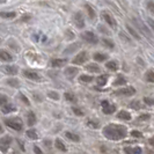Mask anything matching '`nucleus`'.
Segmentation results:
<instances>
[{"mask_svg": "<svg viewBox=\"0 0 154 154\" xmlns=\"http://www.w3.org/2000/svg\"><path fill=\"white\" fill-rule=\"evenodd\" d=\"M149 144L154 146V138H151V139H149Z\"/></svg>", "mask_w": 154, "mask_h": 154, "instance_id": "nucleus-51", "label": "nucleus"}, {"mask_svg": "<svg viewBox=\"0 0 154 154\" xmlns=\"http://www.w3.org/2000/svg\"><path fill=\"white\" fill-rule=\"evenodd\" d=\"M107 58H108V56H107V54H100V52H97V54H94V59H95L96 62H104Z\"/></svg>", "mask_w": 154, "mask_h": 154, "instance_id": "nucleus-23", "label": "nucleus"}, {"mask_svg": "<svg viewBox=\"0 0 154 154\" xmlns=\"http://www.w3.org/2000/svg\"><path fill=\"white\" fill-rule=\"evenodd\" d=\"M0 132H2V126L0 125Z\"/></svg>", "mask_w": 154, "mask_h": 154, "instance_id": "nucleus-52", "label": "nucleus"}, {"mask_svg": "<svg viewBox=\"0 0 154 154\" xmlns=\"http://www.w3.org/2000/svg\"><path fill=\"white\" fill-rule=\"evenodd\" d=\"M134 22H136V26L138 27V28H139V29H140V30H141V31H144V32H145V35H146L147 37H151V32H149V30L147 29V27H146V26H144L143 23H140V22H139V21H137V20H134Z\"/></svg>", "mask_w": 154, "mask_h": 154, "instance_id": "nucleus-14", "label": "nucleus"}, {"mask_svg": "<svg viewBox=\"0 0 154 154\" xmlns=\"http://www.w3.org/2000/svg\"><path fill=\"white\" fill-rule=\"evenodd\" d=\"M11 143H12V138L9 136H5V137L0 138V151L2 153H6L9 148Z\"/></svg>", "mask_w": 154, "mask_h": 154, "instance_id": "nucleus-4", "label": "nucleus"}, {"mask_svg": "<svg viewBox=\"0 0 154 154\" xmlns=\"http://www.w3.org/2000/svg\"><path fill=\"white\" fill-rule=\"evenodd\" d=\"M117 117H118L119 119H123V121H130V119H131L130 112H128V111H125V110H121V111L117 114Z\"/></svg>", "mask_w": 154, "mask_h": 154, "instance_id": "nucleus-13", "label": "nucleus"}, {"mask_svg": "<svg viewBox=\"0 0 154 154\" xmlns=\"http://www.w3.org/2000/svg\"><path fill=\"white\" fill-rule=\"evenodd\" d=\"M125 154H141L140 147H125L124 148Z\"/></svg>", "mask_w": 154, "mask_h": 154, "instance_id": "nucleus-11", "label": "nucleus"}, {"mask_svg": "<svg viewBox=\"0 0 154 154\" xmlns=\"http://www.w3.org/2000/svg\"><path fill=\"white\" fill-rule=\"evenodd\" d=\"M88 60V54L86 52V51H82V52H80L79 54H77L74 58H73V60L72 63L74 64V65H82L85 62Z\"/></svg>", "mask_w": 154, "mask_h": 154, "instance_id": "nucleus-5", "label": "nucleus"}, {"mask_svg": "<svg viewBox=\"0 0 154 154\" xmlns=\"http://www.w3.org/2000/svg\"><path fill=\"white\" fill-rule=\"evenodd\" d=\"M26 136H27L29 139H32V140H36V139L38 138L37 132L35 131V130H28V131L26 132Z\"/></svg>", "mask_w": 154, "mask_h": 154, "instance_id": "nucleus-24", "label": "nucleus"}, {"mask_svg": "<svg viewBox=\"0 0 154 154\" xmlns=\"http://www.w3.org/2000/svg\"><path fill=\"white\" fill-rule=\"evenodd\" d=\"M34 152H35L36 154H42V151H41V149H39V148L37 146L34 147Z\"/></svg>", "mask_w": 154, "mask_h": 154, "instance_id": "nucleus-49", "label": "nucleus"}, {"mask_svg": "<svg viewBox=\"0 0 154 154\" xmlns=\"http://www.w3.org/2000/svg\"><path fill=\"white\" fill-rule=\"evenodd\" d=\"M6 102H7V96H6V95H2V94H0V106L5 104Z\"/></svg>", "mask_w": 154, "mask_h": 154, "instance_id": "nucleus-41", "label": "nucleus"}, {"mask_svg": "<svg viewBox=\"0 0 154 154\" xmlns=\"http://www.w3.org/2000/svg\"><path fill=\"white\" fill-rule=\"evenodd\" d=\"M147 23L149 24V27H151V28L153 29V31H154V20H152L151 17H148V19H147Z\"/></svg>", "mask_w": 154, "mask_h": 154, "instance_id": "nucleus-46", "label": "nucleus"}, {"mask_svg": "<svg viewBox=\"0 0 154 154\" xmlns=\"http://www.w3.org/2000/svg\"><path fill=\"white\" fill-rule=\"evenodd\" d=\"M81 37H82L84 41L91 43V44H96V43L99 42L97 36H96L94 32H92V31H84V32L81 34Z\"/></svg>", "mask_w": 154, "mask_h": 154, "instance_id": "nucleus-3", "label": "nucleus"}, {"mask_svg": "<svg viewBox=\"0 0 154 154\" xmlns=\"http://www.w3.org/2000/svg\"><path fill=\"white\" fill-rule=\"evenodd\" d=\"M27 116H28V125L29 126L35 125V123H36V116H35V114L32 111H30V112H28Z\"/></svg>", "mask_w": 154, "mask_h": 154, "instance_id": "nucleus-17", "label": "nucleus"}, {"mask_svg": "<svg viewBox=\"0 0 154 154\" xmlns=\"http://www.w3.org/2000/svg\"><path fill=\"white\" fill-rule=\"evenodd\" d=\"M115 95H121V96H131L136 94V89L133 87H125V88H121L118 91L114 93Z\"/></svg>", "mask_w": 154, "mask_h": 154, "instance_id": "nucleus-6", "label": "nucleus"}, {"mask_svg": "<svg viewBox=\"0 0 154 154\" xmlns=\"http://www.w3.org/2000/svg\"><path fill=\"white\" fill-rule=\"evenodd\" d=\"M85 7H86V9H87V13H88L89 19H91V20H94V19H95V16H96V14H95V11L93 9V7L91 6V5H86Z\"/></svg>", "mask_w": 154, "mask_h": 154, "instance_id": "nucleus-19", "label": "nucleus"}, {"mask_svg": "<svg viewBox=\"0 0 154 154\" xmlns=\"http://www.w3.org/2000/svg\"><path fill=\"white\" fill-rule=\"evenodd\" d=\"M103 44H104L106 46H108V48H110V49H112V48L115 46V44L112 43V41H110V39H107V38L103 39Z\"/></svg>", "mask_w": 154, "mask_h": 154, "instance_id": "nucleus-35", "label": "nucleus"}, {"mask_svg": "<svg viewBox=\"0 0 154 154\" xmlns=\"http://www.w3.org/2000/svg\"><path fill=\"white\" fill-rule=\"evenodd\" d=\"M0 16L5 19H13L16 16L15 12H0Z\"/></svg>", "mask_w": 154, "mask_h": 154, "instance_id": "nucleus-21", "label": "nucleus"}, {"mask_svg": "<svg viewBox=\"0 0 154 154\" xmlns=\"http://www.w3.org/2000/svg\"><path fill=\"white\" fill-rule=\"evenodd\" d=\"M88 126H91V128H92V129H97V128H99V123H97V122H93V121H89V122H88Z\"/></svg>", "mask_w": 154, "mask_h": 154, "instance_id": "nucleus-40", "label": "nucleus"}, {"mask_svg": "<svg viewBox=\"0 0 154 154\" xmlns=\"http://www.w3.org/2000/svg\"><path fill=\"white\" fill-rule=\"evenodd\" d=\"M77 48H79V45H77V44H75V45L69 46V48H67V49L65 50V52H66V54H72V52H73V50H74V49H77Z\"/></svg>", "mask_w": 154, "mask_h": 154, "instance_id": "nucleus-43", "label": "nucleus"}, {"mask_svg": "<svg viewBox=\"0 0 154 154\" xmlns=\"http://www.w3.org/2000/svg\"><path fill=\"white\" fill-rule=\"evenodd\" d=\"M108 81V77L107 75H100V77L96 79V82L99 86H104Z\"/></svg>", "mask_w": 154, "mask_h": 154, "instance_id": "nucleus-26", "label": "nucleus"}, {"mask_svg": "<svg viewBox=\"0 0 154 154\" xmlns=\"http://www.w3.org/2000/svg\"><path fill=\"white\" fill-rule=\"evenodd\" d=\"M147 9H148L151 13H153L154 14V2L153 1H147Z\"/></svg>", "mask_w": 154, "mask_h": 154, "instance_id": "nucleus-37", "label": "nucleus"}, {"mask_svg": "<svg viewBox=\"0 0 154 154\" xmlns=\"http://www.w3.org/2000/svg\"><path fill=\"white\" fill-rule=\"evenodd\" d=\"M87 71H89V72H92V73H99L101 69L100 67L97 66V65H95V64H89V65H87Z\"/></svg>", "mask_w": 154, "mask_h": 154, "instance_id": "nucleus-18", "label": "nucleus"}, {"mask_svg": "<svg viewBox=\"0 0 154 154\" xmlns=\"http://www.w3.org/2000/svg\"><path fill=\"white\" fill-rule=\"evenodd\" d=\"M146 80L148 82H153L154 84V72L153 71H148L146 73Z\"/></svg>", "mask_w": 154, "mask_h": 154, "instance_id": "nucleus-30", "label": "nucleus"}, {"mask_svg": "<svg viewBox=\"0 0 154 154\" xmlns=\"http://www.w3.org/2000/svg\"><path fill=\"white\" fill-rule=\"evenodd\" d=\"M130 107L133 109H137V110L141 108V107H140V103H139L138 101H133V102H131V103H130Z\"/></svg>", "mask_w": 154, "mask_h": 154, "instance_id": "nucleus-38", "label": "nucleus"}, {"mask_svg": "<svg viewBox=\"0 0 154 154\" xmlns=\"http://www.w3.org/2000/svg\"><path fill=\"white\" fill-rule=\"evenodd\" d=\"M54 145H56V147H57L58 149H60V151H63V152H66V146L64 145V143H63L60 139H56Z\"/></svg>", "mask_w": 154, "mask_h": 154, "instance_id": "nucleus-22", "label": "nucleus"}, {"mask_svg": "<svg viewBox=\"0 0 154 154\" xmlns=\"http://www.w3.org/2000/svg\"><path fill=\"white\" fill-rule=\"evenodd\" d=\"M0 59L4 60V62H11L12 60V56L5 50H0Z\"/></svg>", "mask_w": 154, "mask_h": 154, "instance_id": "nucleus-15", "label": "nucleus"}, {"mask_svg": "<svg viewBox=\"0 0 154 154\" xmlns=\"http://www.w3.org/2000/svg\"><path fill=\"white\" fill-rule=\"evenodd\" d=\"M64 96H65V99L67 101H69V102H74V101H75V96H74L72 93H65Z\"/></svg>", "mask_w": 154, "mask_h": 154, "instance_id": "nucleus-32", "label": "nucleus"}, {"mask_svg": "<svg viewBox=\"0 0 154 154\" xmlns=\"http://www.w3.org/2000/svg\"><path fill=\"white\" fill-rule=\"evenodd\" d=\"M65 137L71 139V140H73V141H79V140H80L79 136L75 134V133H72V132H66V133H65Z\"/></svg>", "mask_w": 154, "mask_h": 154, "instance_id": "nucleus-28", "label": "nucleus"}, {"mask_svg": "<svg viewBox=\"0 0 154 154\" xmlns=\"http://www.w3.org/2000/svg\"><path fill=\"white\" fill-rule=\"evenodd\" d=\"M119 36H121V38L124 39V41H128V42H130V38H129L128 36H124V32H119Z\"/></svg>", "mask_w": 154, "mask_h": 154, "instance_id": "nucleus-47", "label": "nucleus"}, {"mask_svg": "<svg viewBox=\"0 0 154 154\" xmlns=\"http://www.w3.org/2000/svg\"><path fill=\"white\" fill-rule=\"evenodd\" d=\"M126 128L119 124H109L103 129V134L110 140H121L126 136Z\"/></svg>", "mask_w": 154, "mask_h": 154, "instance_id": "nucleus-1", "label": "nucleus"}, {"mask_svg": "<svg viewBox=\"0 0 154 154\" xmlns=\"http://www.w3.org/2000/svg\"><path fill=\"white\" fill-rule=\"evenodd\" d=\"M20 97L22 99V101L24 102V103H26V104H29V101L27 100V97H26L24 95H22V94H20Z\"/></svg>", "mask_w": 154, "mask_h": 154, "instance_id": "nucleus-48", "label": "nucleus"}, {"mask_svg": "<svg viewBox=\"0 0 154 154\" xmlns=\"http://www.w3.org/2000/svg\"><path fill=\"white\" fill-rule=\"evenodd\" d=\"M80 80L82 81V82H91L93 80V77L91 75H86V74H82V75H80Z\"/></svg>", "mask_w": 154, "mask_h": 154, "instance_id": "nucleus-31", "label": "nucleus"}, {"mask_svg": "<svg viewBox=\"0 0 154 154\" xmlns=\"http://www.w3.org/2000/svg\"><path fill=\"white\" fill-rule=\"evenodd\" d=\"M7 84L8 85H11L12 87H19V80H16V79H9L7 80Z\"/></svg>", "mask_w": 154, "mask_h": 154, "instance_id": "nucleus-33", "label": "nucleus"}, {"mask_svg": "<svg viewBox=\"0 0 154 154\" xmlns=\"http://www.w3.org/2000/svg\"><path fill=\"white\" fill-rule=\"evenodd\" d=\"M14 110H15V107H14L13 104H6V106H4V107L1 108V111H2L4 114H8V112L14 111Z\"/></svg>", "mask_w": 154, "mask_h": 154, "instance_id": "nucleus-25", "label": "nucleus"}, {"mask_svg": "<svg viewBox=\"0 0 154 154\" xmlns=\"http://www.w3.org/2000/svg\"><path fill=\"white\" fill-rule=\"evenodd\" d=\"M149 117L151 116L148 115V114H145V115H140L139 116V121H147V119H149Z\"/></svg>", "mask_w": 154, "mask_h": 154, "instance_id": "nucleus-44", "label": "nucleus"}, {"mask_svg": "<svg viewBox=\"0 0 154 154\" xmlns=\"http://www.w3.org/2000/svg\"><path fill=\"white\" fill-rule=\"evenodd\" d=\"M144 102L148 104V106H153L154 104V100L153 99H151V97H144Z\"/></svg>", "mask_w": 154, "mask_h": 154, "instance_id": "nucleus-42", "label": "nucleus"}, {"mask_svg": "<svg viewBox=\"0 0 154 154\" xmlns=\"http://www.w3.org/2000/svg\"><path fill=\"white\" fill-rule=\"evenodd\" d=\"M5 123L11 129L15 130V131H21L23 128V123L20 118H12V119H6Z\"/></svg>", "mask_w": 154, "mask_h": 154, "instance_id": "nucleus-2", "label": "nucleus"}, {"mask_svg": "<svg viewBox=\"0 0 154 154\" xmlns=\"http://www.w3.org/2000/svg\"><path fill=\"white\" fill-rule=\"evenodd\" d=\"M12 154H16V153H15V152H13V153H12Z\"/></svg>", "mask_w": 154, "mask_h": 154, "instance_id": "nucleus-53", "label": "nucleus"}, {"mask_svg": "<svg viewBox=\"0 0 154 154\" xmlns=\"http://www.w3.org/2000/svg\"><path fill=\"white\" fill-rule=\"evenodd\" d=\"M72 110H73V112H74L75 115L84 116V111H82V110H80L79 108H77V107H73V108H72Z\"/></svg>", "mask_w": 154, "mask_h": 154, "instance_id": "nucleus-39", "label": "nucleus"}, {"mask_svg": "<svg viewBox=\"0 0 154 154\" xmlns=\"http://www.w3.org/2000/svg\"><path fill=\"white\" fill-rule=\"evenodd\" d=\"M101 104H102V107H106V106H108L109 104V102L108 101H102V103H101Z\"/></svg>", "mask_w": 154, "mask_h": 154, "instance_id": "nucleus-50", "label": "nucleus"}, {"mask_svg": "<svg viewBox=\"0 0 154 154\" xmlns=\"http://www.w3.org/2000/svg\"><path fill=\"white\" fill-rule=\"evenodd\" d=\"M78 71L79 69H75V67H67V69H65V75L67 78H69V79H72L74 75H77Z\"/></svg>", "mask_w": 154, "mask_h": 154, "instance_id": "nucleus-12", "label": "nucleus"}, {"mask_svg": "<svg viewBox=\"0 0 154 154\" xmlns=\"http://www.w3.org/2000/svg\"><path fill=\"white\" fill-rule=\"evenodd\" d=\"M23 74H24L26 78H28V79H30V80H34V81H41V80H42V77L39 75L38 73L29 71V69H24V71H23Z\"/></svg>", "mask_w": 154, "mask_h": 154, "instance_id": "nucleus-7", "label": "nucleus"}, {"mask_svg": "<svg viewBox=\"0 0 154 154\" xmlns=\"http://www.w3.org/2000/svg\"><path fill=\"white\" fill-rule=\"evenodd\" d=\"M125 82H126V80H125L124 78L119 77L118 79H117V80H116L115 82H114V85H115V86H121V85H124Z\"/></svg>", "mask_w": 154, "mask_h": 154, "instance_id": "nucleus-36", "label": "nucleus"}, {"mask_svg": "<svg viewBox=\"0 0 154 154\" xmlns=\"http://www.w3.org/2000/svg\"><path fill=\"white\" fill-rule=\"evenodd\" d=\"M103 112L104 114H107V115H110V114H112V112H115L116 110V107L115 106H110V104H108V106H106V107H103Z\"/></svg>", "mask_w": 154, "mask_h": 154, "instance_id": "nucleus-20", "label": "nucleus"}, {"mask_svg": "<svg viewBox=\"0 0 154 154\" xmlns=\"http://www.w3.org/2000/svg\"><path fill=\"white\" fill-rule=\"evenodd\" d=\"M126 28H128V30H129V32L131 34V36H133V37H134L136 39H140V36L138 35V32H137V31L134 30V29L132 28V27L130 26V24H126Z\"/></svg>", "mask_w": 154, "mask_h": 154, "instance_id": "nucleus-27", "label": "nucleus"}, {"mask_svg": "<svg viewBox=\"0 0 154 154\" xmlns=\"http://www.w3.org/2000/svg\"><path fill=\"white\" fill-rule=\"evenodd\" d=\"M102 17L104 19V21L107 22V24H109L111 28H116V26H117L116 20L110 15L109 13H107V12H102Z\"/></svg>", "mask_w": 154, "mask_h": 154, "instance_id": "nucleus-9", "label": "nucleus"}, {"mask_svg": "<svg viewBox=\"0 0 154 154\" xmlns=\"http://www.w3.org/2000/svg\"><path fill=\"white\" fill-rule=\"evenodd\" d=\"M4 71H5V73H7V74L15 75V74H17V72H19V69H17L16 66H13V65H7V66L4 67Z\"/></svg>", "mask_w": 154, "mask_h": 154, "instance_id": "nucleus-10", "label": "nucleus"}, {"mask_svg": "<svg viewBox=\"0 0 154 154\" xmlns=\"http://www.w3.org/2000/svg\"><path fill=\"white\" fill-rule=\"evenodd\" d=\"M48 96L50 97V99H52V100H58L59 99V95H58V93L56 92H48Z\"/></svg>", "mask_w": 154, "mask_h": 154, "instance_id": "nucleus-34", "label": "nucleus"}, {"mask_svg": "<svg viewBox=\"0 0 154 154\" xmlns=\"http://www.w3.org/2000/svg\"><path fill=\"white\" fill-rule=\"evenodd\" d=\"M66 59H52L51 60V65L54 66V67H62L64 66L65 64H66Z\"/></svg>", "mask_w": 154, "mask_h": 154, "instance_id": "nucleus-16", "label": "nucleus"}, {"mask_svg": "<svg viewBox=\"0 0 154 154\" xmlns=\"http://www.w3.org/2000/svg\"><path fill=\"white\" fill-rule=\"evenodd\" d=\"M131 134L133 136V137H136V138H140V137L143 136V134H141V132H140V131H134V130H133V131L131 132Z\"/></svg>", "mask_w": 154, "mask_h": 154, "instance_id": "nucleus-45", "label": "nucleus"}, {"mask_svg": "<svg viewBox=\"0 0 154 154\" xmlns=\"http://www.w3.org/2000/svg\"><path fill=\"white\" fill-rule=\"evenodd\" d=\"M107 69H111V71H117V69H118V64L116 62H108L107 63Z\"/></svg>", "mask_w": 154, "mask_h": 154, "instance_id": "nucleus-29", "label": "nucleus"}, {"mask_svg": "<svg viewBox=\"0 0 154 154\" xmlns=\"http://www.w3.org/2000/svg\"><path fill=\"white\" fill-rule=\"evenodd\" d=\"M73 20H74V23H75V26H77L78 28L81 29V28L85 27V20H84V16H82V14L80 12H78V13L74 14Z\"/></svg>", "mask_w": 154, "mask_h": 154, "instance_id": "nucleus-8", "label": "nucleus"}]
</instances>
